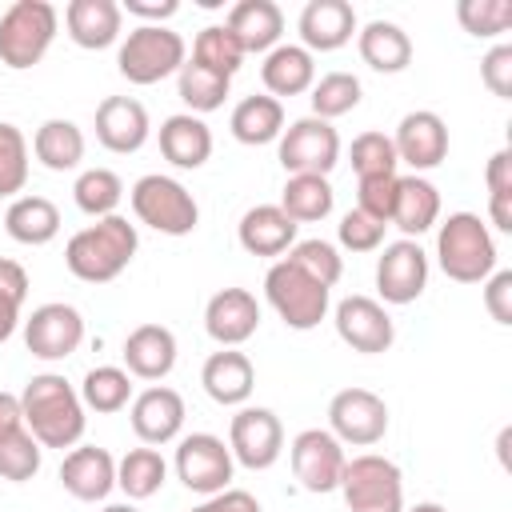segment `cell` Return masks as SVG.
Listing matches in <instances>:
<instances>
[{"instance_id":"6da1fadb","label":"cell","mask_w":512,"mask_h":512,"mask_svg":"<svg viewBox=\"0 0 512 512\" xmlns=\"http://www.w3.org/2000/svg\"><path fill=\"white\" fill-rule=\"evenodd\" d=\"M24 428L40 440V448H76L88 428V408L80 404V392L60 372H40L20 392Z\"/></svg>"},{"instance_id":"7a4b0ae2","label":"cell","mask_w":512,"mask_h":512,"mask_svg":"<svg viewBox=\"0 0 512 512\" xmlns=\"http://www.w3.org/2000/svg\"><path fill=\"white\" fill-rule=\"evenodd\" d=\"M136 248H140L136 224H128L124 216H104L72 232V240L64 244V264L84 284H108L132 264Z\"/></svg>"},{"instance_id":"3957f363","label":"cell","mask_w":512,"mask_h":512,"mask_svg":"<svg viewBox=\"0 0 512 512\" xmlns=\"http://www.w3.org/2000/svg\"><path fill=\"white\" fill-rule=\"evenodd\" d=\"M436 264L456 284H484L496 272V240L476 212H452L436 228Z\"/></svg>"},{"instance_id":"277c9868","label":"cell","mask_w":512,"mask_h":512,"mask_svg":"<svg viewBox=\"0 0 512 512\" xmlns=\"http://www.w3.org/2000/svg\"><path fill=\"white\" fill-rule=\"evenodd\" d=\"M188 60V48H184V36L172 32L168 24H136L124 40H120V52H116V68L128 84H160L164 76H176Z\"/></svg>"},{"instance_id":"5b68a950","label":"cell","mask_w":512,"mask_h":512,"mask_svg":"<svg viewBox=\"0 0 512 512\" xmlns=\"http://www.w3.org/2000/svg\"><path fill=\"white\" fill-rule=\"evenodd\" d=\"M60 28V12L48 0H16L0 16V64L24 72L44 60Z\"/></svg>"},{"instance_id":"8992f818","label":"cell","mask_w":512,"mask_h":512,"mask_svg":"<svg viewBox=\"0 0 512 512\" xmlns=\"http://www.w3.org/2000/svg\"><path fill=\"white\" fill-rule=\"evenodd\" d=\"M264 296H268L272 312L288 328H296V332L316 328L328 316V308H332V288L320 284V280H312L304 268H296L284 256L264 272Z\"/></svg>"},{"instance_id":"52a82bcc","label":"cell","mask_w":512,"mask_h":512,"mask_svg":"<svg viewBox=\"0 0 512 512\" xmlns=\"http://www.w3.org/2000/svg\"><path fill=\"white\" fill-rule=\"evenodd\" d=\"M128 200H132L136 220L148 224L152 232L188 236V232H196V224H200V204H196V196H192L176 176L148 172V176H140V180L132 184Z\"/></svg>"},{"instance_id":"ba28073f","label":"cell","mask_w":512,"mask_h":512,"mask_svg":"<svg viewBox=\"0 0 512 512\" xmlns=\"http://www.w3.org/2000/svg\"><path fill=\"white\" fill-rule=\"evenodd\" d=\"M340 496L348 512H404V476L380 452H360L344 464Z\"/></svg>"},{"instance_id":"9c48e42d","label":"cell","mask_w":512,"mask_h":512,"mask_svg":"<svg viewBox=\"0 0 512 512\" xmlns=\"http://www.w3.org/2000/svg\"><path fill=\"white\" fill-rule=\"evenodd\" d=\"M276 160L288 176H328L340 160V132L320 116H300L280 132Z\"/></svg>"},{"instance_id":"30bf717a","label":"cell","mask_w":512,"mask_h":512,"mask_svg":"<svg viewBox=\"0 0 512 512\" xmlns=\"http://www.w3.org/2000/svg\"><path fill=\"white\" fill-rule=\"evenodd\" d=\"M176 480L188 488V492H200V496H216L232 484V472H236V460H232V448L212 436V432H192V436H180L176 444Z\"/></svg>"},{"instance_id":"8fae6325","label":"cell","mask_w":512,"mask_h":512,"mask_svg":"<svg viewBox=\"0 0 512 512\" xmlns=\"http://www.w3.org/2000/svg\"><path fill=\"white\" fill-rule=\"evenodd\" d=\"M328 432L340 444L372 448L388 432V404L372 388H340L328 400Z\"/></svg>"},{"instance_id":"7c38bea8","label":"cell","mask_w":512,"mask_h":512,"mask_svg":"<svg viewBox=\"0 0 512 512\" xmlns=\"http://www.w3.org/2000/svg\"><path fill=\"white\" fill-rule=\"evenodd\" d=\"M288 460H292V472L300 480L304 492H336L340 488V476H344V444L328 432V428H304L292 436L288 444Z\"/></svg>"},{"instance_id":"4fadbf2b","label":"cell","mask_w":512,"mask_h":512,"mask_svg":"<svg viewBox=\"0 0 512 512\" xmlns=\"http://www.w3.org/2000/svg\"><path fill=\"white\" fill-rule=\"evenodd\" d=\"M228 448H232V460L252 468V472H264L280 460L284 452V424L272 408H260V404H244L232 424H228Z\"/></svg>"},{"instance_id":"5bb4252c","label":"cell","mask_w":512,"mask_h":512,"mask_svg":"<svg viewBox=\"0 0 512 512\" xmlns=\"http://www.w3.org/2000/svg\"><path fill=\"white\" fill-rule=\"evenodd\" d=\"M24 344L36 360H68L84 344V316L64 300H48L24 320Z\"/></svg>"},{"instance_id":"9a60e30c","label":"cell","mask_w":512,"mask_h":512,"mask_svg":"<svg viewBox=\"0 0 512 512\" xmlns=\"http://www.w3.org/2000/svg\"><path fill=\"white\" fill-rule=\"evenodd\" d=\"M332 324H336V336L352 352H364V356H380L396 340V324H392L388 308L372 296H344L332 312Z\"/></svg>"},{"instance_id":"2e32d148","label":"cell","mask_w":512,"mask_h":512,"mask_svg":"<svg viewBox=\"0 0 512 512\" xmlns=\"http://www.w3.org/2000/svg\"><path fill=\"white\" fill-rule=\"evenodd\" d=\"M428 288V252L416 240L384 244L376 260V292L384 304H412Z\"/></svg>"},{"instance_id":"e0dca14e","label":"cell","mask_w":512,"mask_h":512,"mask_svg":"<svg viewBox=\"0 0 512 512\" xmlns=\"http://www.w3.org/2000/svg\"><path fill=\"white\" fill-rule=\"evenodd\" d=\"M184 396L168 384H152L144 388L140 396H132L128 404V420H132V432L140 444L148 448H160V444H172L184 428Z\"/></svg>"},{"instance_id":"ac0fdd59","label":"cell","mask_w":512,"mask_h":512,"mask_svg":"<svg viewBox=\"0 0 512 512\" xmlns=\"http://www.w3.org/2000/svg\"><path fill=\"white\" fill-rule=\"evenodd\" d=\"M392 148H396V160L408 164L420 176V172L444 164V156H448V124L432 108H416L396 124Z\"/></svg>"},{"instance_id":"d6986e66","label":"cell","mask_w":512,"mask_h":512,"mask_svg":"<svg viewBox=\"0 0 512 512\" xmlns=\"http://www.w3.org/2000/svg\"><path fill=\"white\" fill-rule=\"evenodd\" d=\"M204 328L220 348H240L260 328V304L248 288H220L204 304Z\"/></svg>"},{"instance_id":"ffe728a7","label":"cell","mask_w":512,"mask_h":512,"mask_svg":"<svg viewBox=\"0 0 512 512\" xmlns=\"http://www.w3.org/2000/svg\"><path fill=\"white\" fill-rule=\"evenodd\" d=\"M152 136V124H148V108L132 96H104L96 104V140L116 152V156H128V152H140Z\"/></svg>"},{"instance_id":"44dd1931","label":"cell","mask_w":512,"mask_h":512,"mask_svg":"<svg viewBox=\"0 0 512 512\" xmlns=\"http://www.w3.org/2000/svg\"><path fill=\"white\" fill-rule=\"evenodd\" d=\"M296 32H300V48L336 52L360 32V24H356V12H352L348 0H308L300 8Z\"/></svg>"},{"instance_id":"7402d4cb","label":"cell","mask_w":512,"mask_h":512,"mask_svg":"<svg viewBox=\"0 0 512 512\" xmlns=\"http://www.w3.org/2000/svg\"><path fill=\"white\" fill-rule=\"evenodd\" d=\"M60 484L68 496L96 504L116 488V456L108 448H96V444L68 448V456L60 460Z\"/></svg>"},{"instance_id":"603a6c76","label":"cell","mask_w":512,"mask_h":512,"mask_svg":"<svg viewBox=\"0 0 512 512\" xmlns=\"http://www.w3.org/2000/svg\"><path fill=\"white\" fill-rule=\"evenodd\" d=\"M200 384L208 392V400H216L220 408H244L252 388H256V368L244 352L236 348H220L204 360L200 368Z\"/></svg>"},{"instance_id":"cb8c5ba5","label":"cell","mask_w":512,"mask_h":512,"mask_svg":"<svg viewBox=\"0 0 512 512\" xmlns=\"http://www.w3.org/2000/svg\"><path fill=\"white\" fill-rule=\"evenodd\" d=\"M176 368V336L164 324H140L124 340V372L136 380H164Z\"/></svg>"},{"instance_id":"d4e9b609","label":"cell","mask_w":512,"mask_h":512,"mask_svg":"<svg viewBox=\"0 0 512 512\" xmlns=\"http://www.w3.org/2000/svg\"><path fill=\"white\" fill-rule=\"evenodd\" d=\"M64 28H68L72 44H80L88 52H100V48H108V44L120 40L124 12H120L116 0H68Z\"/></svg>"},{"instance_id":"484cf974","label":"cell","mask_w":512,"mask_h":512,"mask_svg":"<svg viewBox=\"0 0 512 512\" xmlns=\"http://www.w3.org/2000/svg\"><path fill=\"white\" fill-rule=\"evenodd\" d=\"M296 228L300 224H292L280 212V204H256V208H248L240 216L236 240H240V248L248 256H284L296 244Z\"/></svg>"},{"instance_id":"4316f807","label":"cell","mask_w":512,"mask_h":512,"mask_svg":"<svg viewBox=\"0 0 512 512\" xmlns=\"http://www.w3.org/2000/svg\"><path fill=\"white\" fill-rule=\"evenodd\" d=\"M160 156L172 164V168H204L208 156H212V128L192 116V112H176L160 124Z\"/></svg>"},{"instance_id":"83f0119b","label":"cell","mask_w":512,"mask_h":512,"mask_svg":"<svg viewBox=\"0 0 512 512\" xmlns=\"http://www.w3.org/2000/svg\"><path fill=\"white\" fill-rule=\"evenodd\" d=\"M228 32L236 36V44L248 52H272L280 44L284 32V12L272 0H240L228 8Z\"/></svg>"},{"instance_id":"f1b7e54d","label":"cell","mask_w":512,"mask_h":512,"mask_svg":"<svg viewBox=\"0 0 512 512\" xmlns=\"http://www.w3.org/2000/svg\"><path fill=\"white\" fill-rule=\"evenodd\" d=\"M260 80L268 88V96H304L316 84V56L300 44H276L272 52H264L260 64Z\"/></svg>"},{"instance_id":"f546056e","label":"cell","mask_w":512,"mask_h":512,"mask_svg":"<svg viewBox=\"0 0 512 512\" xmlns=\"http://www.w3.org/2000/svg\"><path fill=\"white\" fill-rule=\"evenodd\" d=\"M388 224H396L404 232V240H416L428 228H436L440 224V192H436V184L424 180V176H416V172L412 176H400L396 204H392V220Z\"/></svg>"},{"instance_id":"4dcf8cb0","label":"cell","mask_w":512,"mask_h":512,"mask_svg":"<svg viewBox=\"0 0 512 512\" xmlns=\"http://www.w3.org/2000/svg\"><path fill=\"white\" fill-rule=\"evenodd\" d=\"M356 48H360V60L372 72H388L392 76V72H404L412 64V40L392 20H368L356 32Z\"/></svg>"},{"instance_id":"1f68e13d","label":"cell","mask_w":512,"mask_h":512,"mask_svg":"<svg viewBox=\"0 0 512 512\" xmlns=\"http://www.w3.org/2000/svg\"><path fill=\"white\" fill-rule=\"evenodd\" d=\"M4 232L16 244L40 248V244L56 240V232H60V208L48 196H16L8 204V212H4Z\"/></svg>"},{"instance_id":"d6a6232c","label":"cell","mask_w":512,"mask_h":512,"mask_svg":"<svg viewBox=\"0 0 512 512\" xmlns=\"http://www.w3.org/2000/svg\"><path fill=\"white\" fill-rule=\"evenodd\" d=\"M228 128H232V136H236L240 144H248V148L272 144V140H280V132H284V104H280L276 96H268V92L244 96V100L232 108Z\"/></svg>"},{"instance_id":"836d02e7","label":"cell","mask_w":512,"mask_h":512,"mask_svg":"<svg viewBox=\"0 0 512 512\" xmlns=\"http://www.w3.org/2000/svg\"><path fill=\"white\" fill-rule=\"evenodd\" d=\"M32 156H36L48 172H72V168H80V160H84V132H80L72 120L52 116V120H44V124L36 128V136H32Z\"/></svg>"},{"instance_id":"e575fe53","label":"cell","mask_w":512,"mask_h":512,"mask_svg":"<svg viewBox=\"0 0 512 512\" xmlns=\"http://www.w3.org/2000/svg\"><path fill=\"white\" fill-rule=\"evenodd\" d=\"M336 208V192L328 184V176H288L284 192H280V212L292 224H316L324 216H332Z\"/></svg>"},{"instance_id":"d590c367","label":"cell","mask_w":512,"mask_h":512,"mask_svg":"<svg viewBox=\"0 0 512 512\" xmlns=\"http://www.w3.org/2000/svg\"><path fill=\"white\" fill-rule=\"evenodd\" d=\"M168 480V464L156 448H128L120 460H116V488L128 496V500H148L164 488Z\"/></svg>"},{"instance_id":"8d00e7d4","label":"cell","mask_w":512,"mask_h":512,"mask_svg":"<svg viewBox=\"0 0 512 512\" xmlns=\"http://www.w3.org/2000/svg\"><path fill=\"white\" fill-rule=\"evenodd\" d=\"M76 392H80L84 408H92L100 416H112V412L132 404V376L124 368H116V364H96V368L84 372Z\"/></svg>"},{"instance_id":"74e56055","label":"cell","mask_w":512,"mask_h":512,"mask_svg":"<svg viewBox=\"0 0 512 512\" xmlns=\"http://www.w3.org/2000/svg\"><path fill=\"white\" fill-rule=\"evenodd\" d=\"M176 92H180V100L188 104L192 116H204V112H216L228 100L232 80L212 72V68H204V64H196V60H184V68L176 72Z\"/></svg>"},{"instance_id":"f35d334b","label":"cell","mask_w":512,"mask_h":512,"mask_svg":"<svg viewBox=\"0 0 512 512\" xmlns=\"http://www.w3.org/2000/svg\"><path fill=\"white\" fill-rule=\"evenodd\" d=\"M72 200L84 216L92 220H104V216H116L120 200H124V180L112 172V168H84L72 184Z\"/></svg>"},{"instance_id":"ab89813d","label":"cell","mask_w":512,"mask_h":512,"mask_svg":"<svg viewBox=\"0 0 512 512\" xmlns=\"http://www.w3.org/2000/svg\"><path fill=\"white\" fill-rule=\"evenodd\" d=\"M308 100H312V116H320V120L332 124L336 116H348L364 100V88H360V80L352 72H324L312 84Z\"/></svg>"},{"instance_id":"60d3db41","label":"cell","mask_w":512,"mask_h":512,"mask_svg":"<svg viewBox=\"0 0 512 512\" xmlns=\"http://www.w3.org/2000/svg\"><path fill=\"white\" fill-rule=\"evenodd\" d=\"M192 60L232 80L236 68L244 64V48H240L236 36L228 32V24H208V28H200L196 40H192Z\"/></svg>"},{"instance_id":"b9f144b4","label":"cell","mask_w":512,"mask_h":512,"mask_svg":"<svg viewBox=\"0 0 512 512\" xmlns=\"http://www.w3.org/2000/svg\"><path fill=\"white\" fill-rule=\"evenodd\" d=\"M28 184V140L16 124L0 120V200H16Z\"/></svg>"},{"instance_id":"7bdbcfd3","label":"cell","mask_w":512,"mask_h":512,"mask_svg":"<svg viewBox=\"0 0 512 512\" xmlns=\"http://www.w3.org/2000/svg\"><path fill=\"white\" fill-rule=\"evenodd\" d=\"M40 456H44V448L28 428L0 436V480H12V484L32 480L40 472Z\"/></svg>"},{"instance_id":"ee69618b","label":"cell","mask_w":512,"mask_h":512,"mask_svg":"<svg viewBox=\"0 0 512 512\" xmlns=\"http://www.w3.org/2000/svg\"><path fill=\"white\" fill-rule=\"evenodd\" d=\"M348 160H352V172L356 180H368V176H396V148H392V136L384 132H360L348 148Z\"/></svg>"},{"instance_id":"f6af8a7d","label":"cell","mask_w":512,"mask_h":512,"mask_svg":"<svg viewBox=\"0 0 512 512\" xmlns=\"http://www.w3.org/2000/svg\"><path fill=\"white\" fill-rule=\"evenodd\" d=\"M284 260H292L296 268H304L312 280H320V284H328V288L344 276V256L336 252V244H328V240H320V236L296 240Z\"/></svg>"},{"instance_id":"bcb514c9","label":"cell","mask_w":512,"mask_h":512,"mask_svg":"<svg viewBox=\"0 0 512 512\" xmlns=\"http://www.w3.org/2000/svg\"><path fill=\"white\" fill-rule=\"evenodd\" d=\"M456 20L464 24L468 36L492 40V36L508 32V24H512V0H460L456 4Z\"/></svg>"},{"instance_id":"7dc6e473","label":"cell","mask_w":512,"mask_h":512,"mask_svg":"<svg viewBox=\"0 0 512 512\" xmlns=\"http://www.w3.org/2000/svg\"><path fill=\"white\" fill-rule=\"evenodd\" d=\"M384 228H388V224H380V220L364 216L360 208H352V212L340 216L336 240H340L348 252H376V248L384 244Z\"/></svg>"},{"instance_id":"c3c4849f","label":"cell","mask_w":512,"mask_h":512,"mask_svg":"<svg viewBox=\"0 0 512 512\" xmlns=\"http://www.w3.org/2000/svg\"><path fill=\"white\" fill-rule=\"evenodd\" d=\"M396 184L400 176H368V180H356V208L380 224L392 220V204H396Z\"/></svg>"},{"instance_id":"681fc988","label":"cell","mask_w":512,"mask_h":512,"mask_svg":"<svg viewBox=\"0 0 512 512\" xmlns=\"http://www.w3.org/2000/svg\"><path fill=\"white\" fill-rule=\"evenodd\" d=\"M480 80L492 96L500 100H512V44H496L484 52L480 60Z\"/></svg>"},{"instance_id":"f907efd6","label":"cell","mask_w":512,"mask_h":512,"mask_svg":"<svg viewBox=\"0 0 512 512\" xmlns=\"http://www.w3.org/2000/svg\"><path fill=\"white\" fill-rule=\"evenodd\" d=\"M484 308L496 324H512V272L508 268H496L488 280H484Z\"/></svg>"},{"instance_id":"816d5d0a","label":"cell","mask_w":512,"mask_h":512,"mask_svg":"<svg viewBox=\"0 0 512 512\" xmlns=\"http://www.w3.org/2000/svg\"><path fill=\"white\" fill-rule=\"evenodd\" d=\"M24 300H28V272H24V264L0 256V308L20 312Z\"/></svg>"},{"instance_id":"f5cc1de1","label":"cell","mask_w":512,"mask_h":512,"mask_svg":"<svg viewBox=\"0 0 512 512\" xmlns=\"http://www.w3.org/2000/svg\"><path fill=\"white\" fill-rule=\"evenodd\" d=\"M192 512H260V500L244 488H224L216 496H204Z\"/></svg>"},{"instance_id":"db71d44e","label":"cell","mask_w":512,"mask_h":512,"mask_svg":"<svg viewBox=\"0 0 512 512\" xmlns=\"http://www.w3.org/2000/svg\"><path fill=\"white\" fill-rule=\"evenodd\" d=\"M120 12L136 16L140 24H164V20H172L180 12V4L176 0H124Z\"/></svg>"},{"instance_id":"11a10c76","label":"cell","mask_w":512,"mask_h":512,"mask_svg":"<svg viewBox=\"0 0 512 512\" xmlns=\"http://www.w3.org/2000/svg\"><path fill=\"white\" fill-rule=\"evenodd\" d=\"M484 184H488V196H512V152L508 148L492 152L484 168Z\"/></svg>"},{"instance_id":"9f6ffc18","label":"cell","mask_w":512,"mask_h":512,"mask_svg":"<svg viewBox=\"0 0 512 512\" xmlns=\"http://www.w3.org/2000/svg\"><path fill=\"white\" fill-rule=\"evenodd\" d=\"M16 428H24L20 396H12V392H0V436H12Z\"/></svg>"},{"instance_id":"6f0895ef","label":"cell","mask_w":512,"mask_h":512,"mask_svg":"<svg viewBox=\"0 0 512 512\" xmlns=\"http://www.w3.org/2000/svg\"><path fill=\"white\" fill-rule=\"evenodd\" d=\"M488 220L496 232H512V196H488Z\"/></svg>"},{"instance_id":"680465c9","label":"cell","mask_w":512,"mask_h":512,"mask_svg":"<svg viewBox=\"0 0 512 512\" xmlns=\"http://www.w3.org/2000/svg\"><path fill=\"white\" fill-rule=\"evenodd\" d=\"M16 324H20V312H12V308H0V344L16 332Z\"/></svg>"},{"instance_id":"91938a15","label":"cell","mask_w":512,"mask_h":512,"mask_svg":"<svg viewBox=\"0 0 512 512\" xmlns=\"http://www.w3.org/2000/svg\"><path fill=\"white\" fill-rule=\"evenodd\" d=\"M404 512H448V508L436 504V500H424V504H412V508H404Z\"/></svg>"},{"instance_id":"94428289","label":"cell","mask_w":512,"mask_h":512,"mask_svg":"<svg viewBox=\"0 0 512 512\" xmlns=\"http://www.w3.org/2000/svg\"><path fill=\"white\" fill-rule=\"evenodd\" d=\"M100 512H136L132 504H108V508H100Z\"/></svg>"}]
</instances>
